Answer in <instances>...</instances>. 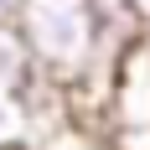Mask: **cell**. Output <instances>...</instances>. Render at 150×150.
Masks as SVG:
<instances>
[{"instance_id": "1", "label": "cell", "mask_w": 150, "mask_h": 150, "mask_svg": "<svg viewBox=\"0 0 150 150\" xmlns=\"http://www.w3.org/2000/svg\"><path fill=\"white\" fill-rule=\"evenodd\" d=\"M16 26L31 47L36 73H47L52 83L67 88V104L88 98V93H98V104H109L114 67H104V57H98V31H93L88 0H21Z\"/></svg>"}, {"instance_id": "2", "label": "cell", "mask_w": 150, "mask_h": 150, "mask_svg": "<svg viewBox=\"0 0 150 150\" xmlns=\"http://www.w3.org/2000/svg\"><path fill=\"white\" fill-rule=\"evenodd\" d=\"M36 78V62H31V47L21 36L16 21H0V88L5 93H21Z\"/></svg>"}, {"instance_id": "3", "label": "cell", "mask_w": 150, "mask_h": 150, "mask_svg": "<svg viewBox=\"0 0 150 150\" xmlns=\"http://www.w3.org/2000/svg\"><path fill=\"white\" fill-rule=\"evenodd\" d=\"M31 150H114V140H98L93 129H83V124H62V129H52L47 140H36Z\"/></svg>"}, {"instance_id": "4", "label": "cell", "mask_w": 150, "mask_h": 150, "mask_svg": "<svg viewBox=\"0 0 150 150\" xmlns=\"http://www.w3.org/2000/svg\"><path fill=\"white\" fill-rule=\"evenodd\" d=\"M16 5L21 0H0V21H16Z\"/></svg>"}, {"instance_id": "5", "label": "cell", "mask_w": 150, "mask_h": 150, "mask_svg": "<svg viewBox=\"0 0 150 150\" xmlns=\"http://www.w3.org/2000/svg\"><path fill=\"white\" fill-rule=\"evenodd\" d=\"M135 5H140V11H145V21H150V0H135Z\"/></svg>"}]
</instances>
